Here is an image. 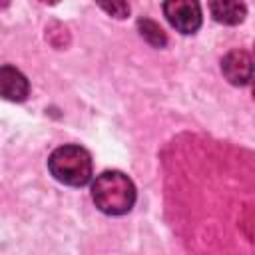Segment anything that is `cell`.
<instances>
[{
  "mask_svg": "<svg viewBox=\"0 0 255 255\" xmlns=\"http://www.w3.org/2000/svg\"><path fill=\"white\" fill-rule=\"evenodd\" d=\"M96 207L108 215H124L135 203V185L122 171H104L92 183Z\"/></svg>",
  "mask_w": 255,
  "mask_h": 255,
  "instance_id": "1",
  "label": "cell"
},
{
  "mask_svg": "<svg viewBox=\"0 0 255 255\" xmlns=\"http://www.w3.org/2000/svg\"><path fill=\"white\" fill-rule=\"evenodd\" d=\"M48 169L60 183L82 187L92 179V157L80 145H60L52 151Z\"/></svg>",
  "mask_w": 255,
  "mask_h": 255,
  "instance_id": "2",
  "label": "cell"
},
{
  "mask_svg": "<svg viewBox=\"0 0 255 255\" xmlns=\"http://www.w3.org/2000/svg\"><path fill=\"white\" fill-rule=\"evenodd\" d=\"M163 14L181 34H193L201 26V6L197 0H165Z\"/></svg>",
  "mask_w": 255,
  "mask_h": 255,
  "instance_id": "3",
  "label": "cell"
},
{
  "mask_svg": "<svg viewBox=\"0 0 255 255\" xmlns=\"http://www.w3.org/2000/svg\"><path fill=\"white\" fill-rule=\"evenodd\" d=\"M221 72L233 86H247L251 82V56L245 50H231L221 60Z\"/></svg>",
  "mask_w": 255,
  "mask_h": 255,
  "instance_id": "4",
  "label": "cell"
},
{
  "mask_svg": "<svg viewBox=\"0 0 255 255\" xmlns=\"http://www.w3.org/2000/svg\"><path fill=\"white\" fill-rule=\"evenodd\" d=\"M30 84L26 76L16 70L14 66H2L0 68V96L10 102H24L28 98Z\"/></svg>",
  "mask_w": 255,
  "mask_h": 255,
  "instance_id": "5",
  "label": "cell"
},
{
  "mask_svg": "<svg viewBox=\"0 0 255 255\" xmlns=\"http://www.w3.org/2000/svg\"><path fill=\"white\" fill-rule=\"evenodd\" d=\"M209 12L215 22L235 26L245 20L247 6L243 4V0H209Z\"/></svg>",
  "mask_w": 255,
  "mask_h": 255,
  "instance_id": "6",
  "label": "cell"
},
{
  "mask_svg": "<svg viewBox=\"0 0 255 255\" xmlns=\"http://www.w3.org/2000/svg\"><path fill=\"white\" fill-rule=\"evenodd\" d=\"M137 30H139L141 38H143L147 44H151L153 48H163V46L167 44L165 32H163L161 26H159L157 22H153V20H147V18L137 20Z\"/></svg>",
  "mask_w": 255,
  "mask_h": 255,
  "instance_id": "7",
  "label": "cell"
},
{
  "mask_svg": "<svg viewBox=\"0 0 255 255\" xmlns=\"http://www.w3.org/2000/svg\"><path fill=\"white\" fill-rule=\"evenodd\" d=\"M96 2H98V6H100L106 14H110L112 18L122 20V18H128V14H129V4H128V0H96Z\"/></svg>",
  "mask_w": 255,
  "mask_h": 255,
  "instance_id": "8",
  "label": "cell"
},
{
  "mask_svg": "<svg viewBox=\"0 0 255 255\" xmlns=\"http://www.w3.org/2000/svg\"><path fill=\"white\" fill-rule=\"evenodd\" d=\"M38 2H42V4H50V6H52V4H58L60 0H38Z\"/></svg>",
  "mask_w": 255,
  "mask_h": 255,
  "instance_id": "9",
  "label": "cell"
},
{
  "mask_svg": "<svg viewBox=\"0 0 255 255\" xmlns=\"http://www.w3.org/2000/svg\"><path fill=\"white\" fill-rule=\"evenodd\" d=\"M8 2H10V0H0V10H4V8L8 6Z\"/></svg>",
  "mask_w": 255,
  "mask_h": 255,
  "instance_id": "10",
  "label": "cell"
}]
</instances>
